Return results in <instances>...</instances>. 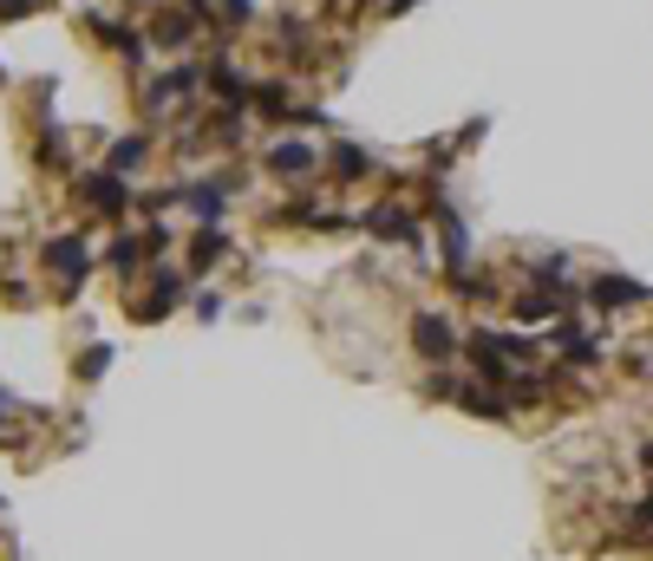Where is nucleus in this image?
I'll return each mask as SVG.
<instances>
[{
    "mask_svg": "<svg viewBox=\"0 0 653 561\" xmlns=\"http://www.w3.org/2000/svg\"><path fill=\"white\" fill-rule=\"evenodd\" d=\"M39 268H46V281H52L59 294H78L85 275H92V242H85L78 229H65V235H52V242L39 248Z\"/></svg>",
    "mask_w": 653,
    "mask_h": 561,
    "instance_id": "nucleus-1",
    "label": "nucleus"
},
{
    "mask_svg": "<svg viewBox=\"0 0 653 561\" xmlns=\"http://www.w3.org/2000/svg\"><path fill=\"white\" fill-rule=\"evenodd\" d=\"M262 170L268 176H281V183H321V170H327V150H314L307 137H275L268 150H262Z\"/></svg>",
    "mask_w": 653,
    "mask_h": 561,
    "instance_id": "nucleus-2",
    "label": "nucleus"
},
{
    "mask_svg": "<svg viewBox=\"0 0 653 561\" xmlns=\"http://www.w3.org/2000/svg\"><path fill=\"white\" fill-rule=\"evenodd\" d=\"M242 190V170H209V176H183L177 183V203L196 216V222H222L229 196Z\"/></svg>",
    "mask_w": 653,
    "mask_h": 561,
    "instance_id": "nucleus-3",
    "label": "nucleus"
},
{
    "mask_svg": "<svg viewBox=\"0 0 653 561\" xmlns=\"http://www.w3.org/2000/svg\"><path fill=\"white\" fill-rule=\"evenodd\" d=\"M144 281H150V288H144V294H124V307H131V320H137V327H157V320H170V307L190 294V281H196V275H177V268H150Z\"/></svg>",
    "mask_w": 653,
    "mask_h": 561,
    "instance_id": "nucleus-4",
    "label": "nucleus"
},
{
    "mask_svg": "<svg viewBox=\"0 0 653 561\" xmlns=\"http://www.w3.org/2000/svg\"><path fill=\"white\" fill-rule=\"evenodd\" d=\"M360 229H366L373 242H392V248H419V242H425V216H419L412 203H392V196L373 203V209L360 216Z\"/></svg>",
    "mask_w": 653,
    "mask_h": 561,
    "instance_id": "nucleus-5",
    "label": "nucleus"
},
{
    "mask_svg": "<svg viewBox=\"0 0 653 561\" xmlns=\"http://www.w3.org/2000/svg\"><path fill=\"white\" fill-rule=\"evenodd\" d=\"M72 196L92 209V216H105V222H118V216H131V176H111L105 163L98 170H78V183H72Z\"/></svg>",
    "mask_w": 653,
    "mask_h": 561,
    "instance_id": "nucleus-6",
    "label": "nucleus"
},
{
    "mask_svg": "<svg viewBox=\"0 0 653 561\" xmlns=\"http://www.w3.org/2000/svg\"><path fill=\"white\" fill-rule=\"evenodd\" d=\"M412 353H419V359H432V366H451V359L464 353L458 320H451V314H438V307L412 314Z\"/></svg>",
    "mask_w": 653,
    "mask_h": 561,
    "instance_id": "nucleus-7",
    "label": "nucleus"
},
{
    "mask_svg": "<svg viewBox=\"0 0 653 561\" xmlns=\"http://www.w3.org/2000/svg\"><path fill=\"white\" fill-rule=\"evenodd\" d=\"M203 92H209L216 105H242V111H249V98H255V72L216 52V59L203 65Z\"/></svg>",
    "mask_w": 653,
    "mask_h": 561,
    "instance_id": "nucleus-8",
    "label": "nucleus"
},
{
    "mask_svg": "<svg viewBox=\"0 0 653 561\" xmlns=\"http://www.w3.org/2000/svg\"><path fill=\"white\" fill-rule=\"evenodd\" d=\"M196 92H203V65H196V59H170V65L144 85V105L164 111L170 98H196Z\"/></svg>",
    "mask_w": 653,
    "mask_h": 561,
    "instance_id": "nucleus-9",
    "label": "nucleus"
},
{
    "mask_svg": "<svg viewBox=\"0 0 653 561\" xmlns=\"http://www.w3.org/2000/svg\"><path fill=\"white\" fill-rule=\"evenodd\" d=\"M582 301H589L595 314H615V307H648L653 288L648 281H628V275H595V281L582 288Z\"/></svg>",
    "mask_w": 653,
    "mask_h": 561,
    "instance_id": "nucleus-10",
    "label": "nucleus"
},
{
    "mask_svg": "<svg viewBox=\"0 0 653 561\" xmlns=\"http://www.w3.org/2000/svg\"><path fill=\"white\" fill-rule=\"evenodd\" d=\"M543 340H549L569 366H602V340H595L582 320H569V314H563V320H549V333H543Z\"/></svg>",
    "mask_w": 653,
    "mask_h": 561,
    "instance_id": "nucleus-11",
    "label": "nucleus"
},
{
    "mask_svg": "<svg viewBox=\"0 0 653 561\" xmlns=\"http://www.w3.org/2000/svg\"><path fill=\"white\" fill-rule=\"evenodd\" d=\"M432 229H438V255H445V268H451V275H464V268H471V229H464V216H458L451 203H438Z\"/></svg>",
    "mask_w": 653,
    "mask_h": 561,
    "instance_id": "nucleus-12",
    "label": "nucleus"
},
{
    "mask_svg": "<svg viewBox=\"0 0 653 561\" xmlns=\"http://www.w3.org/2000/svg\"><path fill=\"white\" fill-rule=\"evenodd\" d=\"M451 405H458V412H471V418H484V425H510V399H504L497 386H484V379H464Z\"/></svg>",
    "mask_w": 653,
    "mask_h": 561,
    "instance_id": "nucleus-13",
    "label": "nucleus"
},
{
    "mask_svg": "<svg viewBox=\"0 0 653 561\" xmlns=\"http://www.w3.org/2000/svg\"><path fill=\"white\" fill-rule=\"evenodd\" d=\"M373 176V150H360V144H334L327 150V183H340V190H353V183H366Z\"/></svg>",
    "mask_w": 653,
    "mask_h": 561,
    "instance_id": "nucleus-14",
    "label": "nucleus"
},
{
    "mask_svg": "<svg viewBox=\"0 0 653 561\" xmlns=\"http://www.w3.org/2000/svg\"><path fill=\"white\" fill-rule=\"evenodd\" d=\"M229 255H235V242H229L222 222H203V229L190 235V275H203V268H216V261H229Z\"/></svg>",
    "mask_w": 653,
    "mask_h": 561,
    "instance_id": "nucleus-15",
    "label": "nucleus"
},
{
    "mask_svg": "<svg viewBox=\"0 0 653 561\" xmlns=\"http://www.w3.org/2000/svg\"><path fill=\"white\" fill-rule=\"evenodd\" d=\"M144 33H150V46H164V52H183V46H196L203 20H190V13H157Z\"/></svg>",
    "mask_w": 653,
    "mask_h": 561,
    "instance_id": "nucleus-16",
    "label": "nucleus"
},
{
    "mask_svg": "<svg viewBox=\"0 0 653 561\" xmlns=\"http://www.w3.org/2000/svg\"><path fill=\"white\" fill-rule=\"evenodd\" d=\"M249 111H255V118H268V124H288V111H294V85H288V78H255Z\"/></svg>",
    "mask_w": 653,
    "mask_h": 561,
    "instance_id": "nucleus-17",
    "label": "nucleus"
},
{
    "mask_svg": "<svg viewBox=\"0 0 653 561\" xmlns=\"http://www.w3.org/2000/svg\"><path fill=\"white\" fill-rule=\"evenodd\" d=\"M144 157H150V137H144V131H131V137H111V150H105V170H111V176H131Z\"/></svg>",
    "mask_w": 653,
    "mask_h": 561,
    "instance_id": "nucleus-18",
    "label": "nucleus"
},
{
    "mask_svg": "<svg viewBox=\"0 0 653 561\" xmlns=\"http://www.w3.org/2000/svg\"><path fill=\"white\" fill-rule=\"evenodd\" d=\"M105 261H111V268H118L124 281H137V275H144V242H137V235L124 229V235H111V248H105Z\"/></svg>",
    "mask_w": 653,
    "mask_h": 561,
    "instance_id": "nucleus-19",
    "label": "nucleus"
},
{
    "mask_svg": "<svg viewBox=\"0 0 653 561\" xmlns=\"http://www.w3.org/2000/svg\"><path fill=\"white\" fill-rule=\"evenodd\" d=\"M209 13H216V26H249L255 0H209Z\"/></svg>",
    "mask_w": 653,
    "mask_h": 561,
    "instance_id": "nucleus-20",
    "label": "nucleus"
},
{
    "mask_svg": "<svg viewBox=\"0 0 653 561\" xmlns=\"http://www.w3.org/2000/svg\"><path fill=\"white\" fill-rule=\"evenodd\" d=\"M137 242H144V255H164V248L177 242V229H170V222H144V229H137Z\"/></svg>",
    "mask_w": 653,
    "mask_h": 561,
    "instance_id": "nucleus-21",
    "label": "nucleus"
},
{
    "mask_svg": "<svg viewBox=\"0 0 653 561\" xmlns=\"http://www.w3.org/2000/svg\"><path fill=\"white\" fill-rule=\"evenodd\" d=\"M111 373V346L98 340V346H85V359H78V379H105Z\"/></svg>",
    "mask_w": 653,
    "mask_h": 561,
    "instance_id": "nucleus-22",
    "label": "nucleus"
},
{
    "mask_svg": "<svg viewBox=\"0 0 653 561\" xmlns=\"http://www.w3.org/2000/svg\"><path fill=\"white\" fill-rule=\"evenodd\" d=\"M216 314H222V294H216V288H203V294H196V320H216Z\"/></svg>",
    "mask_w": 653,
    "mask_h": 561,
    "instance_id": "nucleus-23",
    "label": "nucleus"
},
{
    "mask_svg": "<svg viewBox=\"0 0 653 561\" xmlns=\"http://www.w3.org/2000/svg\"><path fill=\"white\" fill-rule=\"evenodd\" d=\"M26 13H39V0H0V20H26Z\"/></svg>",
    "mask_w": 653,
    "mask_h": 561,
    "instance_id": "nucleus-24",
    "label": "nucleus"
},
{
    "mask_svg": "<svg viewBox=\"0 0 653 561\" xmlns=\"http://www.w3.org/2000/svg\"><path fill=\"white\" fill-rule=\"evenodd\" d=\"M7 418H13V392L0 386V425H7Z\"/></svg>",
    "mask_w": 653,
    "mask_h": 561,
    "instance_id": "nucleus-25",
    "label": "nucleus"
},
{
    "mask_svg": "<svg viewBox=\"0 0 653 561\" xmlns=\"http://www.w3.org/2000/svg\"><path fill=\"white\" fill-rule=\"evenodd\" d=\"M641 464H648V471H653V438H648V444H641Z\"/></svg>",
    "mask_w": 653,
    "mask_h": 561,
    "instance_id": "nucleus-26",
    "label": "nucleus"
}]
</instances>
